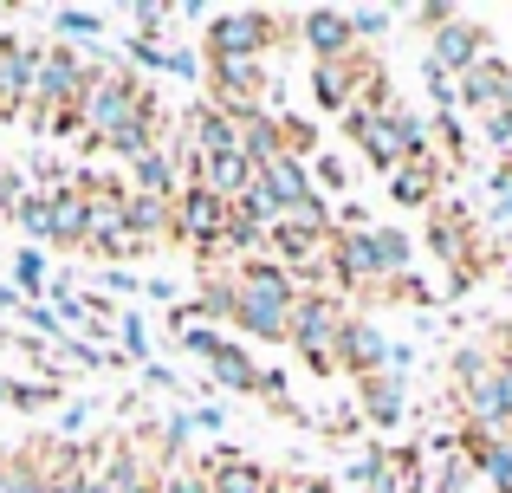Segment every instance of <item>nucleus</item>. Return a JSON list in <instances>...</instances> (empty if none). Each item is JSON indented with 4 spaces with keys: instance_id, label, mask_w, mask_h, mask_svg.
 I'll return each instance as SVG.
<instances>
[{
    "instance_id": "nucleus-7",
    "label": "nucleus",
    "mask_w": 512,
    "mask_h": 493,
    "mask_svg": "<svg viewBox=\"0 0 512 493\" xmlns=\"http://www.w3.org/2000/svg\"><path fill=\"white\" fill-rule=\"evenodd\" d=\"M182 344L201 357V364H208V377L221 383V390H234V396H279V390H286V383H279L273 370H260V364H253V351H247V344L221 338L214 325H188V331H182Z\"/></svg>"
},
{
    "instance_id": "nucleus-14",
    "label": "nucleus",
    "mask_w": 512,
    "mask_h": 493,
    "mask_svg": "<svg viewBox=\"0 0 512 493\" xmlns=\"http://www.w3.org/2000/svg\"><path fill=\"white\" fill-rule=\"evenodd\" d=\"M389 357H396V338H383L370 318H350L344 351H338V370H344V377L350 383H363V377H396V370H389Z\"/></svg>"
},
{
    "instance_id": "nucleus-29",
    "label": "nucleus",
    "mask_w": 512,
    "mask_h": 493,
    "mask_svg": "<svg viewBox=\"0 0 512 493\" xmlns=\"http://www.w3.org/2000/svg\"><path fill=\"white\" fill-rule=\"evenodd\" d=\"M344 13H350L357 46H363V39H383V26H396V7H344Z\"/></svg>"
},
{
    "instance_id": "nucleus-30",
    "label": "nucleus",
    "mask_w": 512,
    "mask_h": 493,
    "mask_svg": "<svg viewBox=\"0 0 512 493\" xmlns=\"http://www.w3.org/2000/svg\"><path fill=\"white\" fill-rule=\"evenodd\" d=\"M117 331H124V357H137V364H150V325H143L137 312H117Z\"/></svg>"
},
{
    "instance_id": "nucleus-11",
    "label": "nucleus",
    "mask_w": 512,
    "mask_h": 493,
    "mask_svg": "<svg viewBox=\"0 0 512 493\" xmlns=\"http://www.w3.org/2000/svg\"><path fill=\"white\" fill-rule=\"evenodd\" d=\"M286 26H299L305 52H312L318 65L357 59V33H350V13H344V7H305V13H292Z\"/></svg>"
},
{
    "instance_id": "nucleus-20",
    "label": "nucleus",
    "mask_w": 512,
    "mask_h": 493,
    "mask_svg": "<svg viewBox=\"0 0 512 493\" xmlns=\"http://www.w3.org/2000/svg\"><path fill=\"white\" fill-rule=\"evenodd\" d=\"M357 409L376 422V429H402V416H409L402 377H363V383H357Z\"/></svg>"
},
{
    "instance_id": "nucleus-16",
    "label": "nucleus",
    "mask_w": 512,
    "mask_h": 493,
    "mask_svg": "<svg viewBox=\"0 0 512 493\" xmlns=\"http://www.w3.org/2000/svg\"><path fill=\"white\" fill-rule=\"evenodd\" d=\"M461 448L493 493H512V429H467Z\"/></svg>"
},
{
    "instance_id": "nucleus-13",
    "label": "nucleus",
    "mask_w": 512,
    "mask_h": 493,
    "mask_svg": "<svg viewBox=\"0 0 512 493\" xmlns=\"http://www.w3.org/2000/svg\"><path fill=\"white\" fill-rule=\"evenodd\" d=\"M480 59H487V33L474 20H441L428 33V65H441L448 78H467Z\"/></svg>"
},
{
    "instance_id": "nucleus-28",
    "label": "nucleus",
    "mask_w": 512,
    "mask_h": 493,
    "mask_svg": "<svg viewBox=\"0 0 512 493\" xmlns=\"http://www.w3.org/2000/svg\"><path fill=\"white\" fill-rule=\"evenodd\" d=\"M7 493H46V461H39V448L13 455V468H7Z\"/></svg>"
},
{
    "instance_id": "nucleus-10",
    "label": "nucleus",
    "mask_w": 512,
    "mask_h": 493,
    "mask_svg": "<svg viewBox=\"0 0 512 493\" xmlns=\"http://www.w3.org/2000/svg\"><path fill=\"white\" fill-rule=\"evenodd\" d=\"M227 215H234V202H221V195H208L201 182H188V189L175 195V241H188L201 253H221Z\"/></svg>"
},
{
    "instance_id": "nucleus-26",
    "label": "nucleus",
    "mask_w": 512,
    "mask_h": 493,
    "mask_svg": "<svg viewBox=\"0 0 512 493\" xmlns=\"http://www.w3.org/2000/svg\"><path fill=\"white\" fill-rule=\"evenodd\" d=\"M13 292H20L26 305H33L39 292H52V266H46V253H39V247H20V253H13Z\"/></svg>"
},
{
    "instance_id": "nucleus-24",
    "label": "nucleus",
    "mask_w": 512,
    "mask_h": 493,
    "mask_svg": "<svg viewBox=\"0 0 512 493\" xmlns=\"http://www.w3.org/2000/svg\"><path fill=\"white\" fill-rule=\"evenodd\" d=\"M435 182H441V163H435V156H409V163L389 176V195H396L402 208H422V202H435Z\"/></svg>"
},
{
    "instance_id": "nucleus-33",
    "label": "nucleus",
    "mask_w": 512,
    "mask_h": 493,
    "mask_svg": "<svg viewBox=\"0 0 512 493\" xmlns=\"http://www.w3.org/2000/svg\"><path fill=\"white\" fill-rule=\"evenodd\" d=\"M480 137H487L500 156H512V111H506V104H500V111H487V130H480Z\"/></svg>"
},
{
    "instance_id": "nucleus-38",
    "label": "nucleus",
    "mask_w": 512,
    "mask_h": 493,
    "mask_svg": "<svg viewBox=\"0 0 512 493\" xmlns=\"http://www.w3.org/2000/svg\"><path fill=\"white\" fill-rule=\"evenodd\" d=\"M0 403H13V377H0Z\"/></svg>"
},
{
    "instance_id": "nucleus-1",
    "label": "nucleus",
    "mask_w": 512,
    "mask_h": 493,
    "mask_svg": "<svg viewBox=\"0 0 512 493\" xmlns=\"http://www.w3.org/2000/svg\"><path fill=\"white\" fill-rule=\"evenodd\" d=\"M156 91L143 85L137 72H117V65H91V85H85V104H78V137L111 150L124 130L137 124H156Z\"/></svg>"
},
{
    "instance_id": "nucleus-35",
    "label": "nucleus",
    "mask_w": 512,
    "mask_h": 493,
    "mask_svg": "<svg viewBox=\"0 0 512 493\" xmlns=\"http://www.w3.org/2000/svg\"><path fill=\"white\" fill-rule=\"evenodd\" d=\"M286 493H344L338 481H286Z\"/></svg>"
},
{
    "instance_id": "nucleus-6",
    "label": "nucleus",
    "mask_w": 512,
    "mask_h": 493,
    "mask_svg": "<svg viewBox=\"0 0 512 493\" xmlns=\"http://www.w3.org/2000/svg\"><path fill=\"white\" fill-rule=\"evenodd\" d=\"M350 318L357 312H344V299L338 292H299V305H292V331H286V344H299V357L312 370H338V351H344V331H350Z\"/></svg>"
},
{
    "instance_id": "nucleus-27",
    "label": "nucleus",
    "mask_w": 512,
    "mask_h": 493,
    "mask_svg": "<svg viewBox=\"0 0 512 493\" xmlns=\"http://www.w3.org/2000/svg\"><path fill=\"white\" fill-rule=\"evenodd\" d=\"M195 318H208V325H234V279H201L188 325H195Z\"/></svg>"
},
{
    "instance_id": "nucleus-3",
    "label": "nucleus",
    "mask_w": 512,
    "mask_h": 493,
    "mask_svg": "<svg viewBox=\"0 0 512 493\" xmlns=\"http://www.w3.org/2000/svg\"><path fill=\"white\" fill-rule=\"evenodd\" d=\"M85 85H91V65L78 59L72 46H39V72H33V130L39 137H65L78 130V104H85Z\"/></svg>"
},
{
    "instance_id": "nucleus-19",
    "label": "nucleus",
    "mask_w": 512,
    "mask_h": 493,
    "mask_svg": "<svg viewBox=\"0 0 512 493\" xmlns=\"http://www.w3.org/2000/svg\"><path fill=\"white\" fill-rule=\"evenodd\" d=\"M182 163H175V150H169V137H163V150H150L143 163H130V189L137 195H156V202H175L182 195Z\"/></svg>"
},
{
    "instance_id": "nucleus-4",
    "label": "nucleus",
    "mask_w": 512,
    "mask_h": 493,
    "mask_svg": "<svg viewBox=\"0 0 512 493\" xmlns=\"http://www.w3.org/2000/svg\"><path fill=\"white\" fill-rule=\"evenodd\" d=\"M409 234L402 228H363V234H331V279L344 286H402L409 279Z\"/></svg>"
},
{
    "instance_id": "nucleus-34",
    "label": "nucleus",
    "mask_w": 512,
    "mask_h": 493,
    "mask_svg": "<svg viewBox=\"0 0 512 493\" xmlns=\"http://www.w3.org/2000/svg\"><path fill=\"white\" fill-rule=\"evenodd\" d=\"M52 396H59V383H13V403L20 409H46Z\"/></svg>"
},
{
    "instance_id": "nucleus-21",
    "label": "nucleus",
    "mask_w": 512,
    "mask_h": 493,
    "mask_svg": "<svg viewBox=\"0 0 512 493\" xmlns=\"http://www.w3.org/2000/svg\"><path fill=\"white\" fill-rule=\"evenodd\" d=\"M506 78H512V65L487 52V59H480L474 72L461 78V104H467V111H480V117H487V111H500V104H506Z\"/></svg>"
},
{
    "instance_id": "nucleus-9",
    "label": "nucleus",
    "mask_w": 512,
    "mask_h": 493,
    "mask_svg": "<svg viewBox=\"0 0 512 493\" xmlns=\"http://www.w3.org/2000/svg\"><path fill=\"white\" fill-rule=\"evenodd\" d=\"M266 65L260 59H208V104H221L227 117L266 111Z\"/></svg>"
},
{
    "instance_id": "nucleus-8",
    "label": "nucleus",
    "mask_w": 512,
    "mask_h": 493,
    "mask_svg": "<svg viewBox=\"0 0 512 493\" xmlns=\"http://www.w3.org/2000/svg\"><path fill=\"white\" fill-rule=\"evenodd\" d=\"M279 13H260V7H234V13H214L208 20V33H201V52L208 59H260L266 65V52L279 46Z\"/></svg>"
},
{
    "instance_id": "nucleus-41",
    "label": "nucleus",
    "mask_w": 512,
    "mask_h": 493,
    "mask_svg": "<svg viewBox=\"0 0 512 493\" xmlns=\"http://www.w3.org/2000/svg\"><path fill=\"white\" fill-rule=\"evenodd\" d=\"M208 493H214V487H208Z\"/></svg>"
},
{
    "instance_id": "nucleus-31",
    "label": "nucleus",
    "mask_w": 512,
    "mask_h": 493,
    "mask_svg": "<svg viewBox=\"0 0 512 493\" xmlns=\"http://www.w3.org/2000/svg\"><path fill=\"white\" fill-rule=\"evenodd\" d=\"M26 195H33V182H26V176H20V169H13V163H0V215L13 221V208H20Z\"/></svg>"
},
{
    "instance_id": "nucleus-40",
    "label": "nucleus",
    "mask_w": 512,
    "mask_h": 493,
    "mask_svg": "<svg viewBox=\"0 0 512 493\" xmlns=\"http://www.w3.org/2000/svg\"><path fill=\"white\" fill-rule=\"evenodd\" d=\"M266 493H286V481H273V487H266Z\"/></svg>"
},
{
    "instance_id": "nucleus-5",
    "label": "nucleus",
    "mask_w": 512,
    "mask_h": 493,
    "mask_svg": "<svg viewBox=\"0 0 512 493\" xmlns=\"http://www.w3.org/2000/svg\"><path fill=\"white\" fill-rule=\"evenodd\" d=\"M454 383H461L467 429H512V357L467 351L454 357Z\"/></svg>"
},
{
    "instance_id": "nucleus-15",
    "label": "nucleus",
    "mask_w": 512,
    "mask_h": 493,
    "mask_svg": "<svg viewBox=\"0 0 512 493\" xmlns=\"http://www.w3.org/2000/svg\"><path fill=\"white\" fill-rule=\"evenodd\" d=\"M175 137L188 143V156H195V163H201V156H221V150H240V130H234V117H227L221 104H208V98H201V104H188V111H182V130H175Z\"/></svg>"
},
{
    "instance_id": "nucleus-18",
    "label": "nucleus",
    "mask_w": 512,
    "mask_h": 493,
    "mask_svg": "<svg viewBox=\"0 0 512 493\" xmlns=\"http://www.w3.org/2000/svg\"><path fill=\"white\" fill-rule=\"evenodd\" d=\"M39 241H52V247H85V189H78V182L46 189V228H39Z\"/></svg>"
},
{
    "instance_id": "nucleus-39",
    "label": "nucleus",
    "mask_w": 512,
    "mask_h": 493,
    "mask_svg": "<svg viewBox=\"0 0 512 493\" xmlns=\"http://www.w3.org/2000/svg\"><path fill=\"white\" fill-rule=\"evenodd\" d=\"M506 111H512V78H506Z\"/></svg>"
},
{
    "instance_id": "nucleus-37",
    "label": "nucleus",
    "mask_w": 512,
    "mask_h": 493,
    "mask_svg": "<svg viewBox=\"0 0 512 493\" xmlns=\"http://www.w3.org/2000/svg\"><path fill=\"white\" fill-rule=\"evenodd\" d=\"M7 468H13V455H0V493H7Z\"/></svg>"
},
{
    "instance_id": "nucleus-25",
    "label": "nucleus",
    "mask_w": 512,
    "mask_h": 493,
    "mask_svg": "<svg viewBox=\"0 0 512 493\" xmlns=\"http://www.w3.org/2000/svg\"><path fill=\"white\" fill-rule=\"evenodd\" d=\"M52 33H59V46H98L104 13L98 7H52Z\"/></svg>"
},
{
    "instance_id": "nucleus-32",
    "label": "nucleus",
    "mask_w": 512,
    "mask_h": 493,
    "mask_svg": "<svg viewBox=\"0 0 512 493\" xmlns=\"http://www.w3.org/2000/svg\"><path fill=\"white\" fill-rule=\"evenodd\" d=\"M20 318L39 331V338H52V344H65V338H72V331L59 325V312H52V305H39V299H33V305H20Z\"/></svg>"
},
{
    "instance_id": "nucleus-36",
    "label": "nucleus",
    "mask_w": 512,
    "mask_h": 493,
    "mask_svg": "<svg viewBox=\"0 0 512 493\" xmlns=\"http://www.w3.org/2000/svg\"><path fill=\"white\" fill-rule=\"evenodd\" d=\"M20 305H26V299L13 292V279H7V286H0V312H20Z\"/></svg>"
},
{
    "instance_id": "nucleus-22",
    "label": "nucleus",
    "mask_w": 512,
    "mask_h": 493,
    "mask_svg": "<svg viewBox=\"0 0 512 493\" xmlns=\"http://www.w3.org/2000/svg\"><path fill=\"white\" fill-rule=\"evenodd\" d=\"M201 481H208L214 493H266L273 474H266L260 461H247V455H214L208 468H201Z\"/></svg>"
},
{
    "instance_id": "nucleus-2",
    "label": "nucleus",
    "mask_w": 512,
    "mask_h": 493,
    "mask_svg": "<svg viewBox=\"0 0 512 493\" xmlns=\"http://www.w3.org/2000/svg\"><path fill=\"white\" fill-rule=\"evenodd\" d=\"M299 292L305 286L273 260V253H253V260L234 266V325L247 331V338H286Z\"/></svg>"
},
{
    "instance_id": "nucleus-23",
    "label": "nucleus",
    "mask_w": 512,
    "mask_h": 493,
    "mask_svg": "<svg viewBox=\"0 0 512 493\" xmlns=\"http://www.w3.org/2000/svg\"><path fill=\"white\" fill-rule=\"evenodd\" d=\"M338 487L344 493H402V468H396V455H389V448H370V455L350 461V474H344Z\"/></svg>"
},
{
    "instance_id": "nucleus-17",
    "label": "nucleus",
    "mask_w": 512,
    "mask_h": 493,
    "mask_svg": "<svg viewBox=\"0 0 512 493\" xmlns=\"http://www.w3.org/2000/svg\"><path fill=\"white\" fill-rule=\"evenodd\" d=\"M188 182H201V189L221 195V202H240V195L260 182V169L247 163V150H221V156H201V163L188 169Z\"/></svg>"
},
{
    "instance_id": "nucleus-12",
    "label": "nucleus",
    "mask_w": 512,
    "mask_h": 493,
    "mask_svg": "<svg viewBox=\"0 0 512 493\" xmlns=\"http://www.w3.org/2000/svg\"><path fill=\"white\" fill-rule=\"evenodd\" d=\"M33 72H39V46L0 33V124L33 111Z\"/></svg>"
}]
</instances>
